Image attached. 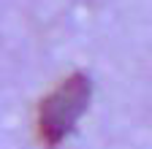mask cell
I'll list each match as a JSON object with an SVG mask.
<instances>
[{"instance_id": "6da1fadb", "label": "cell", "mask_w": 152, "mask_h": 149, "mask_svg": "<svg viewBox=\"0 0 152 149\" xmlns=\"http://www.w3.org/2000/svg\"><path fill=\"white\" fill-rule=\"evenodd\" d=\"M92 84L84 73H73L63 79L38 106V136L46 146H57L68 138L82 114L90 106Z\"/></svg>"}]
</instances>
